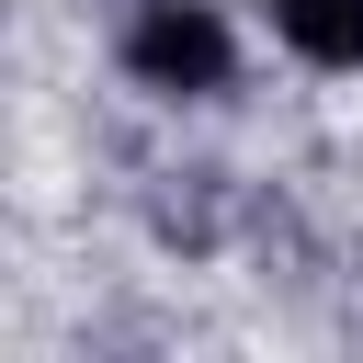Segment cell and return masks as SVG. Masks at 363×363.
<instances>
[{"mask_svg":"<svg viewBox=\"0 0 363 363\" xmlns=\"http://www.w3.org/2000/svg\"><path fill=\"white\" fill-rule=\"evenodd\" d=\"M113 68L159 102H227L238 91V23L216 0H125L113 11Z\"/></svg>","mask_w":363,"mask_h":363,"instance_id":"cell-1","label":"cell"},{"mask_svg":"<svg viewBox=\"0 0 363 363\" xmlns=\"http://www.w3.org/2000/svg\"><path fill=\"white\" fill-rule=\"evenodd\" d=\"M250 23L306 68H340V79L363 68V0H250Z\"/></svg>","mask_w":363,"mask_h":363,"instance_id":"cell-2","label":"cell"}]
</instances>
